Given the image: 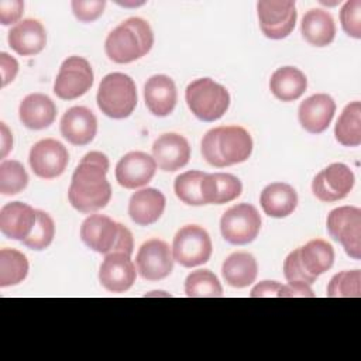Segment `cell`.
Masks as SVG:
<instances>
[{
    "label": "cell",
    "instance_id": "obj_32",
    "mask_svg": "<svg viewBox=\"0 0 361 361\" xmlns=\"http://www.w3.org/2000/svg\"><path fill=\"white\" fill-rule=\"evenodd\" d=\"M28 274L27 257L14 248L0 250V286H13L25 279Z\"/></svg>",
    "mask_w": 361,
    "mask_h": 361
},
{
    "label": "cell",
    "instance_id": "obj_1",
    "mask_svg": "<svg viewBox=\"0 0 361 361\" xmlns=\"http://www.w3.org/2000/svg\"><path fill=\"white\" fill-rule=\"evenodd\" d=\"M110 162L99 152H87L78 164L68 190L69 203L80 213H93L107 206L111 186L106 178Z\"/></svg>",
    "mask_w": 361,
    "mask_h": 361
},
{
    "label": "cell",
    "instance_id": "obj_16",
    "mask_svg": "<svg viewBox=\"0 0 361 361\" xmlns=\"http://www.w3.org/2000/svg\"><path fill=\"white\" fill-rule=\"evenodd\" d=\"M135 265L121 252L107 254L99 269V281L109 292L123 293L135 282Z\"/></svg>",
    "mask_w": 361,
    "mask_h": 361
},
{
    "label": "cell",
    "instance_id": "obj_30",
    "mask_svg": "<svg viewBox=\"0 0 361 361\" xmlns=\"http://www.w3.org/2000/svg\"><path fill=\"white\" fill-rule=\"evenodd\" d=\"M258 274L255 258L248 252H233L228 255L221 267L224 281L237 289L251 285Z\"/></svg>",
    "mask_w": 361,
    "mask_h": 361
},
{
    "label": "cell",
    "instance_id": "obj_8",
    "mask_svg": "<svg viewBox=\"0 0 361 361\" xmlns=\"http://www.w3.org/2000/svg\"><path fill=\"white\" fill-rule=\"evenodd\" d=\"M261 228L258 210L248 203H240L227 209L220 219L223 238L233 245H245L254 241Z\"/></svg>",
    "mask_w": 361,
    "mask_h": 361
},
{
    "label": "cell",
    "instance_id": "obj_27",
    "mask_svg": "<svg viewBox=\"0 0 361 361\" xmlns=\"http://www.w3.org/2000/svg\"><path fill=\"white\" fill-rule=\"evenodd\" d=\"M303 38L313 47H327L336 35V24L330 13L322 8H310L300 24Z\"/></svg>",
    "mask_w": 361,
    "mask_h": 361
},
{
    "label": "cell",
    "instance_id": "obj_12",
    "mask_svg": "<svg viewBox=\"0 0 361 361\" xmlns=\"http://www.w3.org/2000/svg\"><path fill=\"white\" fill-rule=\"evenodd\" d=\"M28 162L37 176L42 179H54L65 172L69 162V154L62 142L54 138H45L32 145Z\"/></svg>",
    "mask_w": 361,
    "mask_h": 361
},
{
    "label": "cell",
    "instance_id": "obj_37",
    "mask_svg": "<svg viewBox=\"0 0 361 361\" xmlns=\"http://www.w3.org/2000/svg\"><path fill=\"white\" fill-rule=\"evenodd\" d=\"M54 235H55V224L52 217L42 210H37L35 226L31 234L25 240H23V244L31 250L42 251L51 245Z\"/></svg>",
    "mask_w": 361,
    "mask_h": 361
},
{
    "label": "cell",
    "instance_id": "obj_18",
    "mask_svg": "<svg viewBox=\"0 0 361 361\" xmlns=\"http://www.w3.org/2000/svg\"><path fill=\"white\" fill-rule=\"evenodd\" d=\"M336 113V103L326 93H316L303 100L298 110L300 126L310 134L323 133L331 123Z\"/></svg>",
    "mask_w": 361,
    "mask_h": 361
},
{
    "label": "cell",
    "instance_id": "obj_2",
    "mask_svg": "<svg viewBox=\"0 0 361 361\" xmlns=\"http://www.w3.org/2000/svg\"><path fill=\"white\" fill-rule=\"evenodd\" d=\"M252 152V138L241 126H221L209 130L202 140V155L207 164L224 168L241 164Z\"/></svg>",
    "mask_w": 361,
    "mask_h": 361
},
{
    "label": "cell",
    "instance_id": "obj_36",
    "mask_svg": "<svg viewBox=\"0 0 361 361\" xmlns=\"http://www.w3.org/2000/svg\"><path fill=\"white\" fill-rule=\"evenodd\" d=\"M329 298H360L361 272L358 269L336 274L327 285Z\"/></svg>",
    "mask_w": 361,
    "mask_h": 361
},
{
    "label": "cell",
    "instance_id": "obj_25",
    "mask_svg": "<svg viewBox=\"0 0 361 361\" xmlns=\"http://www.w3.org/2000/svg\"><path fill=\"white\" fill-rule=\"evenodd\" d=\"M259 203L265 214L269 217L282 219L293 213L296 209L298 193L285 182H274L262 189Z\"/></svg>",
    "mask_w": 361,
    "mask_h": 361
},
{
    "label": "cell",
    "instance_id": "obj_15",
    "mask_svg": "<svg viewBox=\"0 0 361 361\" xmlns=\"http://www.w3.org/2000/svg\"><path fill=\"white\" fill-rule=\"evenodd\" d=\"M157 162L141 151L126 154L116 165V180L126 189H135L147 185L155 175Z\"/></svg>",
    "mask_w": 361,
    "mask_h": 361
},
{
    "label": "cell",
    "instance_id": "obj_40",
    "mask_svg": "<svg viewBox=\"0 0 361 361\" xmlns=\"http://www.w3.org/2000/svg\"><path fill=\"white\" fill-rule=\"evenodd\" d=\"M283 275L286 278L288 282H295V281H300V282H306L309 285H312L316 279H313L312 276H309L306 274V271L303 269L300 261H299V250H293L285 259L283 262Z\"/></svg>",
    "mask_w": 361,
    "mask_h": 361
},
{
    "label": "cell",
    "instance_id": "obj_9",
    "mask_svg": "<svg viewBox=\"0 0 361 361\" xmlns=\"http://www.w3.org/2000/svg\"><path fill=\"white\" fill-rule=\"evenodd\" d=\"M327 230L333 240L338 241L347 255L361 258V210L355 206H341L327 216Z\"/></svg>",
    "mask_w": 361,
    "mask_h": 361
},
{
    "label": "cell",
    "instance_id": "obj_26",
    "mask_svg": "<svg viewBox=\"0 0 361 361\" xmlns=\"http://www.w3.org/2000/svg\"><path fill=\"white\" fill-rule=\"evenodd\" d=\"M243 192L240 179L231 173H206L202 182L204 204H223L237 199Z\"/></svg>",
    "mask_w": 361,
    "mask_h": 361
},
{
    "label": "cell",
    "instance_id": "obj_17",
    "mask_svg": "<svg viewBox=\"0 0 361 361\" xmlns=\"http://www.w3.org/2000/svg\"><path fill=\"white\" fill-rule=\"evenodd\" d=\"M152 158L159 169L165 172H175L189 162V142L178 133L162 134L152 144Z\"/></svg>",
    "mask_w": 361,
    "mask_h": 361
},
{
    "label": "cell",
    "instance_id": "obj_24",
    "mask_svg": "<svg viewBox=\"0 0 361 361\" xmlns=\"http://www.w3.org/2000/svg\"><path fill=\"white\" fill-rule=\"evenodd\" d=\"M20 121L30 130H42L49 127L56 117L54 102L42 93L25 96L18 107Z\"/></svg>",
    "mask_w": 361,
    "mask_h": 361
},
{
    "label": "cell",
    "instance_id": "obj_13",
    "mask_svg": "<svg viewBox=\"0 0 361 361\" xmlns=\"http://www.w3.org/2000/svg\"><path fill=\"white\" fill-rule=\"evenodd\" d=\"M135 267L147 281H161L173 269V255L169 245L158 238L145 241L137 252Z\"/></svg>",
    "mask_w": 361,
    "mask_h": 361
},
{
    "label": "cell",
    "instance_id": "obj_14",
    "mask_svg": "<svg viewBox=\"0 0 361 361\" xmlns=\"http://www.w3.org/2000/svg\"><path fill=\"white\" fill-rule=\"evenodd\" d=\"M355 182L353 171L344 164H331L322 169L312 182L313 195L326 203L344 199Z\"/></svg>",
    "mask_w": 361,
    "mask_h": 361
},
{
    "label": "cell",
    "instance_id": "obj_38",
    "mask_svg": "<svg viewBox=\"0 0 361 361\" xmlns=\"http://www.w3.org/2000/svg\"><path fill=\"white\" fill-rule=\"evenodd\" d=\"M341 27L350 37L360 39L361 38V1L350 0L347 1L340 11Z\"/></svg>",
    "mask_w": 361,
    "mask_h": 361
},
{
    "label": "cell",
    "instance_id": "obj_39",
    "mask_svg": "<svg viewBox=\"0 0 361 361\" xmlns=\"http://www.w3.org/2000/svg\"><path fill=\"white\" fill-rule=\"evenodd\" d=\"M75 17L82 23H92L97 20L106 7L104 0H73L71 3Z\"/></svg>",
    "mask_w": 361,
    "mask_h": 361
},
{
    "label": "cell",
    "instance_id": "obj_44",
    "mask_svg": "<svg viewBox=\"0 0 361 361\" xmlns=\"http://www.w3.org/2000/svg\"><path fill=\"white\" fill-rule=\"evenodd\" d=\"M281 289H282V283L276 281H262L252 288L250 296L251 298H272V296L279 298Z\"/></svg>",
    "mask_w": 361,
    "mask_h": 361
},
{
    "label": "cell",
    "instance_id": "obj_43",
    "mask_svg": "<svg viewBox=\"0 0 361 361\" xmlns=\"http://www.w3.org/2000/svg\"><path fill=\"white\" fill-rule=\"evenodd\" d=\"M0 69H1V86H7L10 82L14 80L18 72V62L16 58L10 56L6 52L0 54Z\"/></svg>",
    "mask_w": 361,
    "mask_h": 361
},
{
    "label": "cell",
    "instance_id": "obj_45",
    "mask_svg": "<svg viewBox=\"0 0 361 361\" xmlns=\"http://www.w3.org/2000/svg\"><path fill=\"white\" fill-rule=\"evenodd\" d=\"M0 128H1V158H6L8 151L13 148V137L4 123L0 124Z\"/></svg>",
    "mask_w": 361,
    "mask_h": 361
},
{
    "label": "cell",
    "instance_id": "obj_19",
    "mask_svg": "<svg viewBox=\"0 0 361 361\" xmlns=\"http://www.w3.org/2000/svg\"><path fill=\"white\" fill-rule=\"evenodd\" d=\"M97 133V118L92 110L83 106H73L61 118V134L73 145H86L93 141Z\"/></svg>",
    "mask_w": 361,
    "mask_h": 361
},
{
    "label": "cell",
    "instance_id": "obj_46",
    "mask_svg": "<svg viewBox=\"0 0 361 361\" xmlns=\"http://www.w3.org/2000/svg\"><path fill=\"white\" fill-rule=\"evenodd\" d=\"M121 6H141L142 3H118Z\"/></svg>",
    "mask_w": 361,
    "mask_h": 361
},
{
    "label": "cell",
    "instance_id": "obj_35",
    "mask_svg": "<svg viewBox=\"0 0 361 361\" xmlns=\"http://www.w3.org/2000/svg\"><path fill=\"white\" fill-rule=\"evenodd\" d=\"M28 185V173L21 162L4 159L0 164V192L3 195H17Z\"/></svg>",
    "mask_w": 361,
    "mask_h": 361
},
{
    "label": "cell",
    "instance_id": "obj_7",
    "mask_svg": "<svg viewBox=\"0 0 361 361\" xmlns=\"http://www.w3.org/2000/svg\"><path fill=\"white\" fill-rule=\"evenodd\" d=\"M213 247L209 233L196 224H188L178 230L172 243L173 261L185 268L202 265L209 261Z\"/></svg>",
    "mask_w": 361,
    "mask_h": 361
},
{
    "label": "cell",
    "instance_id": "obj_42",
    "mask_svg": "<svg viewBox=\"0 0 361 361\" xmlns=\"http://www.w3.org/2000/svg\"><path fill=\"white\" fill-rule=\"evenodd\" d=\"M314 293L309 283L295 281L288 282L286 285H282L279 298H313Z\"/></svg>",
    "mask_w": 361,
    "mask_h": 361
},
{
    "label": "cell",
    "instance_id": "obj_21",
    "mask_svg": "<svg viewBox=\"0 0 361 361\" xmlns=\"http://www.w3.org/2000/svg\"><path fill=\"white\" fill-rule=\"evenodd\" d=\"M7 41L11 49L18 55H37L47 45V32L38 20L25 18L8 31Z\"/></svg>",
    "mask_w": 361,
    "mask_h": 361
},
{
    "label": "cell",
    "instance_id": "obj_10",
    "mask_svg": "<svg viewBox=\"0 0 361 361\" xmlns=\"http://www.w3.org/2000/svg\"><path fill=\"white\" fill-rule=\"evenodd\" d=\"M93 85V71L87 59L82 56L66 58L56 75L54 93L62 100H73L83 96Z\"/></svg>",
    "mask_w": 361,
    "mask_h": 361
},
{
    "label": "cell",
    "instance_id": "obj_6",
    "mask_svg": "<svg viewBox=\"0 0 361 361\" xmlns=\"http://www.w3.org/2000/svg\"><path fill=\"white\" fill-rule=\"evenodd\" d=\"M190 111L202 121H216L224 116L230 106L228 90L210 78L190 82L185 92Z\"/></svg>",
    "mask_w": 361,
    "mask_h": 361
},
{
    "label": "cell",
    "instance_id": "obj_3",
    "mask_svg": "<svg viewBox=\"0 0 361 361\" xmlns=\"http://www.w3.org/2000/svg\"><path fill=\"white\" fill-rule=\"evenodd\" d=\"M152 45L154 32L151 25L140 17H131L107 35L104 49L113 62L130 63L147 55Z\"/></svg>",
    "mask_w": 361,
    "mask_h": 361
},
{
    "label": "cell",
    "instance_id": "obj_29",
    "mask_svg": "<svg viewBox=\"0 0 361 361\" xmlns=\"http://www.w3.org/2000/svg\"><path fill=\"white\" fill-rule=\"evenodd\" d=\"M299 250V261L309 276L317 279L319 275L324 274L333 267L334 250L330 243L314 238L307 241Z\"/></svg>",
    "mask_w": 361,
    "mask_h": 361
},
{
    "label": "cell",
    "instance_id": "obj_11",
    "mask_svg": "<svg viewBox=\"0 0 361 361\" xmlns=\"http://www.w3.org/2000/svg\"><path fill=\"white\" fill-rule=\"evenodd\" d=\"M257 11L259 28L267 38H286L295 28L298 13L292 0H261Z\"/></svg>",
    "mask_w": 361,
    "mask_h": 361
},
{
    "label": "cell",
    "instance_id": "obj_23",
    "mask_svg": "<svg viewBox=\"0 0 361 361\" xmlns=\"http://www.w3.org/2000/svg\"><path fill=\"white\" fill-rule=\"evenodd\" d=\"M165 196L155 188L137 190L128 202V216L138 226H149L158 221L165 210Z\"/></svg>",
    "mask_w": 361,
    "mask_h": 361
},
{
    "label": "cell",
    "instance_id": "obj_31",
    "mask_svg": "<svg viewBox=\"0 0 361 361\" xmlns=\"http://www.w3.org/2000/svg\"><path fill=\"white\" fill-rule=\"evenodd\" d=\"M336 140L344 147L361 144V103L351 102L340 114L334 127Z\"/></svg>",
    "mask_w": 361,
    "mask_h": 361
},
{
    "label": "cell",
    "instance_id": "obj_4",
    "mask_svg": "<svg viewBox=\"0 0 361 361\" xmlns=\"http://www.w3.org/2000/svg\"><path fill=\"white\" fill-rule=\"evenodd\" d=\"M80 238L90 250L99 254L121 252L128 257L133 254L131 231L104 214H90L86 217L80 227Z\"/></svg>",
    "mask_w": 361,
    "mask_h": 361
},
{
    "label": "cell",
    "instance_id": "obj_22",
    "mask_svg": "<svg viewBox=\"0 0 361 361\" xmlns=\"http://www.w3.org/2000/svg\"><path fill=\"white\" fill-rule=\"evenodd\" d=\"M144 99L147 109L158 117L169 116L178 100L176 86L166 75L151 76L144 86Z\"/></svg>",
    "mask_w": 361,
    "mask_h": 361
},
{
    "label": "cell",
    "instance_id": "obj_41",
    "mask_svg": "<svg viewBox=\"0 0 361 361\" xmlns=\"http://www.w3.org/2000/svg\"><path fill=\"white\" fill-rule=\"evenodd\" d=\"M24 10L21 0H0V23L3 25L14 24L20 20Z\"/></svg>",
    "mask_w": 361,
    "mask_h": 361
},
{
    "label": "cell",
    "instance_id": "obj_34",
    "mask_svg": "<svg viewBox=\"0 0 361 361\" xmlns=\"http://www.w3.org/2000/svg\"><path fill=\"white\" fill-rule=\"evenodd\" d=\"M206 172L202 171H186L176 176L173 189L178 199L190 206L204 204L202 196V182Z\"/></svg>",
    "mask_w": 361,
    "mask_h": 361
},
{
    "label": "cell",
    "instance_id": "obj_20",
    "mask_svg": "<svg viewBox=\"0 0 361 361\" xmlns=\"http://www.w3.org/2000/svg\"><path fill=\"white\" fill-rule=\"evenodd\" d=\"M37 221V210L23 202H11L0 209V231L11 240H25Z\"/></svg>",
    "mask_w": 361,
    "mask_h": 361
},
{
    "label": "cell",
    "instance_id": "obj_28",
    "mask_svg": "<svg viewBox=\"0 0 361 361\" xmlns=\"http://www.w3.org/2000/svg\"><path fill=\"white\" fill-rule=\"evenodd\" d=\"M307 87V79L305 73L295 66L278 68L271 79L269 89L272 94L282 102H293L299 99Z\"/></svg>",
    "mask_w": 361,
    "mask_h": 361
},
{
    "label": "cell",
    "instance_id": "obj_33",
    "mask_svg": "<svg viewBox=\"0 0 361 361\" xmlns=\"http://www.w3.org/2000/svg\"><path fill=\"white\" fill-rule=\"evenodd\" d=\"M185 293L189 298H219L223 295V288L212 271L197 269L186 276Z\"/></svg>",
    "mask_w": 361,
    "mask_h": 361
},
{
    "label": "cell",
    "instance_id": "obj_5",
    "mask_svg": "<svg viewBox=\"0 0 361 361\" xmlns=\"http://www.w3.org/2000/svg\"><path fill=\"white\" fill-rule=\"evenodd\" d=\"M97 106L110 118L128 117L137 106V87L134 80L121 72L106 75L97 89Z\"/></svg>",
    "mask_w": 361,
    "mask_h": 361
}]
</instances>
